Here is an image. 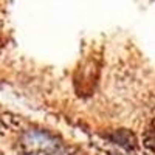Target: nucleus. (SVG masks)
Here are the masks:
<instances>
[{
	"instance_id": "3",
	"label": "nucleus",
	"mask_w": 155,
	"mask_h": 155,
	"mask_svg": "<svg viewBox=\"0 0 155 155\" xmlns=\"http://www.w3.org/2000/svg\"><path fill=\"white\" fill-rule=\"evenodd\" d=\"M143 143L150 152L155 153V120L147 126L146 132H144V137H143Z\"/></svg>"
},
{
	"instance_id": "2",
	"label": "nucleus",
	"mask_w": 155,
	"mask_h": 155,
	"mask_svg": "<svg viewBox=\"0 0 155 155\" xmlns=\"http://www.w3.org/2000/svg\"><path fill=\"white\" fill-rule=\"evenodd\" d=\"M113 141L116 144H121V146H126V147H135L137 146V141L134 138L132 134H129L127 130H120V132H116L115 137H113Z\"/></svg>"
},
{
	"instance_id": "1",
	"label": "nucleus",
	"mask_w": 155,
	"mask_h": 155,
	"mask_svg": "<svg viewBox=\"0 0 155 155\" xmlns=\"http://www.w3.org/2000/svg\"><path fill=\"white\" fill-rule=\"evenodd\" d=\"M59 149V138L41 129L23 130L17 138V152L20 155H56Z\"/></svg>"
}]
</instances>
